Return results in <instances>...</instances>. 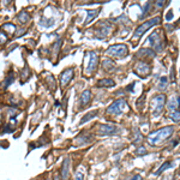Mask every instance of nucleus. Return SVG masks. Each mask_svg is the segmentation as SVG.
Returning a JSON list of instances; mask_svg holds the SVG:
<instances>
[{
	"mask_svg": "<svg viewBox=\"0 0 180 180\" xmlns=\"http://www.w3.org/2000/svg\"><path fill=\"white\" fill-rule=\"evenodd\" d=\"M75 180H84V175L81 172H77L75 175Z\"/></svg>",
	"mask_w": 180,
	"mask_h": 180,
	"instance_id": "nucleus-30",
	"label": "nucleus"
},
{
	"mask_svg": "<svg viewBox=\"0 0 180 180\" xmlns=\"http://www.w3.org/2000/svg\"><path fill=\"white\" fill-rule=\"evenodd\" d=\"M167 83H168L167 77H161V78H160V83L157 84V89L160 90V91H162V90H165V89H166Z\"/></svg>",
	"mask_w": 180,
	"mask_h": 180,
	"instance_id": "nucleus-23",
	"label": "nucleus"
},
{
	"mask_svg": "<svg viewBox=\"0 0 180 180\" xmlns=\"http://www.w3.org/2000/svg\"><path fill=\"white\" fill-rule=\"evenodd\" d=\"M129 53V48L126 45H113L111 46L109 48H108L106 50V54L107 55H111V57H117V58H122L125 57L126 54Z\"/></svg>",
	"mask_w": 180,
	"mask_h": 180,
	"instance_id": "nucleus-3",
	"label": "nucleus"
},
{
	"mask_svg": "<svg viewBox=\"0 0 180 180\" xmlns=\"http://www.w3.org/2000/svg\"><path fill=\"white\" fill-rule=\"evenodd\" d=\"M17 21L21 23H27L29 21V13L27 11H21L17 14Z\"/></svg>",
	"mask_w": 180,
	"mask_h": 180,
	"instance_id": "nucleus-17",
	"label": "nucleus"
},
{
	"mask_svg": "<svg viewBox=\"0 0 180 180\" xmlns=\"http://www.w3.org/2000/svg\"><path fill=\"white\" fill-rule=\"evenodd\" d=\"M112 29L111 24L108 22H100L97 25V30H96V35L99 37H106V36L109 34V30Z\"/></svg>",
	"mask_w": 180,
	"mask_h": 180,
	"instance_id": "nucleus-8",
	"label": "nucleus"
},
{
	"mask_svg": "<svg viewBox=\"0 0 180 180\" xmlns=\"http://www.w3.org/2000/svg\"><path fill=\"white\" fill-rule=\"evenodd\" d=\"M89 55H90V59H89V64H88V67H86V73H93V72L96 70L97 67V64H99V57L95 52H89Z\"/></svg>",
	"mask_w": 180,
	"mask_h": 180,
	"instance_id": "nucleus-7",
	"label": "nucleus"
},
{
	"mask_svg": "<svg viewBox=\"0 0 180 180\" xmlns=\"http://www.w3.org/2000/svg\"><path fill=\"white\" fill-rule=\"evenodd\" d=\"M176 144H178V140H174V142H173V147H175Z\"/></svg>",
	"mask_w": 180,
	"mask_h": 180,
	"instance_id": "nucleus-37",
	"label": "nucleus"
},
{
	"mask_svg": "<svg viewBox=\"0 0 180 180\" xmlns=\"http://www.w3.org/2000/svg\"><path fill=\"white\" fill-rule=\"evenodd\" d=\"M61 45V40H58L55 42V45H54V53H58L59 52V46Z\"/></svg>",
	"mask_w": 180,
	"mask_h": 180,
	"instance_id": "nucleus-29",
	"label": "nucleus"
},
{
	"mask_svg": "<svg viewBox=\"0 0 180 180\" xmlns=\"http://www.w3.org/2000/svg\"><path fill=\"white\" fill-rule=\"evenodd\" d=\"M6 40H7V39H6V35H5V34H3L1 31H0V43H1V45H3V43H5V42H6Z\"/></svg>",
	"mask_w": 180,
	"mask_h": 180,
	"instance_id": "nucleus-28",
	"label": "nucleus"
},
{
	"mask_svg": "<svg viewBox=\"0 0 180 180\" xmlns=\"http://www.w3.org/2000/svg\"><path fill=\"white\" fill-rule=\"evenodd\" d=\"M90 99H91V93H90L89 90H84V91L82 93V95H81V104L82 106L88 104Z\"/></svg>",
	"mask_w": 180,
	"mask_h": 180,
	"instance_id": "nucleus-15",
	"label": "nucleus"
},
{
	"mask_svg": "<svg viewBox=\"0 0 180 180\" xmlns=\"http://www.w3.org/2000/svg\"><path fill=\"white\" fill-rule=\"evenodd\" d=\"M136 72L140 76H145V75H149L150 73V65L144 63V61H139L137 65H136Z\"/></svg>",
	"mask_w": 180,
	"mask_h": 180,
	"instance_id": "nucleus-11",
	"label": "nucleus"
},
{
	"mask_svg": "<svg viewBox=\"0 0 180 180\" xmlns=\"http://www.w3.org/2000/svg\"><path fill=\"white\" fill-rule=\"evenodd\" d=\"M136 154H137L138 156L145 155V154H147V148H145V147H143V145H139V147L137 148V151H136Z\"/></svg>",
	"mask_w": 180,
	"mask_h": 180,
	"instance_id": "nucleus-25",
	"label": "nucleus"
},
{
	"mask_svg": "<svg viewBox=\"0 0 180 180\" xmlns=\"http://www.w3.org/2000/svg\"><path fill=\"white\" fill-rule=\"evenodd\" d=\"M119 132V129L113 125H100L97 133L100 136H113Z\"/></svg>",
	"mask_w": 180,
	"mask_h": 180,
	"instance_id": "nucleus-6",
	"label": "nucleus"
},
{
	"mask_svg": "<svg viewBox=\"0 0 180 180\" xmlns=\"http://www.w3.org/2000/svg\"><path fill=\"white\" fill-rule=\"evenodd\" d=\"M173 18V11H168L167 16H166V21H171Z\"/></svg>",
	"mask_w": 180,
	"mask_h": 180,
	"instance_id": "nucleus-32",
	"label": "nucleus"
},
{
	"mask_svg": "<svg viewBox=\"0 0 180 180\" xmlns=\"http://www.w3.org/2000/svg\"><path fill=\"white\" fill-rule=\"evenodd\" d=\"M178 106H179V97H173L168 103V108L172 111H178Z\"/></svg>",
	"mask_w": 180,
	"mask_h": 180,
	"instance_id": "nucleus-21",
	"label": "nucleus"
},
{
	"mask_svg": "<svg viewBox=\"0 0 180 180\" xmlns=\"http://www.w3.org/2000/svg\"><path fill=\"white\" fill-rule=\"evenodd\" d=\"M131 180H142V176H140L139 174H136V175H133V176L131 178Z\"/></svg>",
	"mask_w": 180,
	"mask_h": 180,
	"instance_id": "nucleus-33",
	"label": "nucleus"
},
{
	"mask_svg": "<svg viewBox=\"0 0 180 180\" xmlns=\"http://www.w3.org/2000/svg\"><path fill=\"white\" fill-rule=\"evenodd\" d=\"M3 29H4V30L10 29V30H9L10 32H14V31H16V27H14L12 23H6V24H4V25H3Z\"/></svg>",
	"mask_w": 180,
	"mask_h": 180,
	"instance_id": "nucleus-26",
	"label": "nucleus"
},
{
	"mask_svg": "<svg viewBox=\"0 0 180 180\" xmlns=\"http://www.w3.org/2000/svg\"><path fill=\"white\" fill-rule=\"evenodd\" d=\"M173 166V163H172V162H165V163L163 165H162L156 172H155V175H160L162 172H163V171H166V169H168L169 167H172Z\"/></svg>",
	"mask_w": 180,
	"mask_h": 180,
	"instance_id": "nucleus-22",
	"label": "nucleus"
},
{
	"mask_svg": "<svg viewBox=\"0 0 180 180\" xmlns=\"http://www.w3.org/2000/svg\"><path fill=\"white\" fill-rule=\"evenodd\" d=\"M54 180H59V175H58V174L54 175Z\"/></svg>",
	"mask_w": 180,
	"mask_h": 180,
	"instance_id": "nucleus-36",
	"label": "nucleus"
},
{
	"mask_svg": "<svg viewBox=\"0 0 180 180\" xmlns=\"http://www.w3.org/2000/svg\"><path fill=\"white\" fill-rule=\"evenodd\" d=\"M149 7H150V3H147L145 4V6H144V9H143V16L148 11H149Z\"/></svg>",
	"mask_w": 180,
	"mask_h": 180,
	"instance_id": "nucleus-31",
	"label": "nucleus"
},
{
	"mask_svg": "<svg viewBox=\"0 0 180 180\" xmlns=\"http://www.w3.org/2000/svg\"><path fill=\"white\" fill-rule=\"evenodd\" d=\"M97 85L99 86H114L115 85V83H114V81L113 79H111V78H103V79H101V81H99L97 82Z\"/></svg>",
	"mask_w": 180,
	"mask_h": 180,
	"instance_id": "nucleus-16",
	"label": "nucleus"
},
{
	"mask_svg": "<svg viewBox=\"0 0 180 180\" xmlns=\"http://www.w3.org/2000/svg\"><path fill=\"white\" fill-rule=\"evenodd\" d=\"M89 140H90V137H83V136H79L76 139V142H78L79 145H86V144L89 143Z\"/></svg>",
	"mask_w": 180,
	"mask_h": 180,
	"instance_id": "nucleus-24",
	"label": "nucleus"
},
{
	"mask_svg": "<svg viewBox=\"0 0 180 180\" xmlns=\"http://www.w3.org/2000/svg\"><path fill=\"white\" fill-rule=\"evenodd\" d=\"M127 103L124 99H119L114 101L109 107L107 108V114H113V115H120L126 108H127Z\"/></svg>",
	"mask_w": 180,
	"mask_h": 180,
	"instance_id": "nucleus-2",
	"label": "nucleus"
},
{
	"mask_svg": "<svg viewBox=\"0 0 180 180\" xmlns=\"http://www.w3.org/2000/svg\"><path fill=\"white\" fill-rule=\"evenodd\" d=\"M148 42L157 50H162V43L160 41V37H158V34L157 32H153L149 37H148Z\"/></svg>",
	"mask_w": 180,
	"mask_h": 180,
	"instance_id": "nucleus-10",
	"label": "nucleus"
},
{
	"mask_svg": "<svg viewBox=\"0 0 180 180\" xmlns=\"http://www.w3.org/2000/svg\"><path fill=\"white\" fill-rule=\"evenodd\" d=\"M171 118L175 121V122H179V111H173L171 113Z\"/></svg>",
	"mask_w": 180,
	"mask_h": 180,
	"instance_id": "nucleus-27",
	"label": "nucleus"
},
{
	"mask_svg": "<svg viewBox=\"0 0 180 180\" xmlns=\"http://www.w3.org/2000/svg\"><path fill=\"white\" fill-rule=\"evenodd\" d=\"M102 67H103L106 71L112 72V71H114V70L117 68V65H115V63H114L112 59H104L103 63H102Z\"/></svg>",
	"mask_w": 180,
	"mask_h": 180,
	"instance_id": "nucleus-13",
	"label": "nucleus"
},
{
	"mask_svg": "<svg viewBox=\"0 0 180 180\" xmlns=\"http://www.w3.org/2000/svg\"><path fill=\"white\" fill-rule=\"evenodd\" d=\"M97 114H99V111H91V112L86 113V114H85V115L82 118L81 124H84V122H86L88 120H91V119H93V118H95Z\"/></svg>",
	"mask_w": 180,
	"mask_h": 180,
	"instance_id": "nucleus-18",
	"label": "nucleus"
},
{
	"mask_svg": "<svg viewBox=\"0 0 180 180\" xmlns=\"http://www.w3.org/2000/svg\"><path fill=\"white\" fill-rule=\"evenodd\" d=\"M136 57L138 58H144V57H155V52L149 49V48H142L137 54H136Z\"/></svg>",
	"mask_w": 180,
	"mask_h": 180,
	"instance_id": "nucleus-14",
	"label": "nucleus"
},
{
	"mask_svg": "<svg viewBox=\"0 0 180 180\" xmlns=\"http://www.w3.org/2000/svg\"><path fill=\"white\" fill-rule=\"evenodd\" d=\"M61 175L60 179L61 180H68V175H70V158H65L61 166Z\"/></svg>",
	"mask_w": 180,
	"mask_h": 180,
	"instance_id": "nucleus-12",
	"label": "nucleus"
},
{
	"mask_svg": "<svg viewBox=\"0 0 180 180\" xmlns=\"http://www.w3.org/2000/svg\"><path fill=\"white\" fill-rule=\"evenodd\" d=\"M99 13H100V10H90V11H88V17H86V19H85V24L91 22Z\"/></svg>",
	"mask_w": 180,
	"mask_h": 180,
	"instance_id": "nucleus-19",
	"label": "nucleus"
},
{
	"mask_svg": "<svg viewBox=\"0 0 180 180\" xmlns=\"http://www.w3.org/2000/svg\"><path fill=\"white\" fill-rule=\"evenodd\" d=\"M73 77V68H66L63 73L60 75V83L63 86L67 85L70 83V81Z\"/></svg>",
	"mask_w": 180,
	"mask_h": 180,
	"instance_id": "nucleus-9",
	"label": "nucleus"
},
{
	"mask_svg": "<svg viewBox=\"0 0 180 180\" xmlns=\"http://www.w3.org/2000/svg\"><path fill=\"white\" fill-rule=\"evenodd\" d=\"M13 81H14V78H13V71H10L9 73H7V76H6V78H5V81H4V84H3L4 89H6L11 83H13Z\"/></svg>",
	"mask_w": 180,
	"mask_h": 180,
	"instance_id": "nucleus-20",
	"label": "nucleus"
},
{
	"mask_svg": "<svg viewBox=\"0 0 180 180\" xmlns=\"http://www.w3.org/2000/svg\"><path fill=\"white\" fill-rule=\"evenodd\" d=\"M165 103H166V96L165 95H157L151 101V104L154 106V112H153V115L154 117H157L161 114V112L163 111V107H165Z\"/></svg>",
	"mask_w": 180,
	"mask_h": 180,
	"instance_id": "nucleus-5",
	"label": "nucleus"
},
{
	"mask_svg": "<svg viewBox=\"0 0 180 180\" xmlns=\"http://www.w3.org/2000/svg\"><path fill=\"white\" fill-rule=\"evenodd\" d=\"M171 79H172V81H174V68H172V70H171Z\"/></svg>",
	"mask_w": 180,
	"mask_h": 180,
	"instance_id": "nucleus-35",
	"label": "nucleus"
},
{
	"mask_svg": "<svg viewBox=\"0 0 180 180\" xmlns=\"http://www.w3.org/2000/svg\"><path fill=\"white\" fill-rule=\"evenodd\" d=\"M163 5H165V1H158V3L156 4V6H157V7H162Z\"/></svg>",
	"mask_w": 180,
	"mask_h": 180,
	"instance_id": "nucleus-34",
	"label": "nucleus"
},
{
	"mask_svg": "<svg viewBox=\"0 0 180 180\" xmlns=\"http://www.w3.org/2000/svg\"><path fill=\"white\" fill-rule=\"evenodd\" d=\"M174 130H175L174 126H166V127H163V129H160V130H157V131L151 132V133L148 136V142H149V144H150V145H153V147L157 145L158 143H161V142H163V140L168 139V138L173 135Z\"/></svg>",
	"mask_w": 180,
	"mask_h": 180,
	"instance_id": "nucleus-1",
	"label": "nucleus"
},
{
	"mask_svg": "<svg viewBox=\"0 0 180 180\" xmlns=\"http://www.w3.org/2000/svg\"><path fill=\"white\" fill-rule=\"evenodd\" d=\"M158 23H160V18H158V17H154V18H151V19H149V21H147V22H144L142 25H139V27L136 29L132 40H138L140 36H142L144 32H145L149 28H151V27H154L155 24H158Z\"/></svg>",
	"mask_w": 180,
	"mask_h": 180,
	"instance_id": "nucleus-4",
	"label": "nucleus"
}]
</instances>
